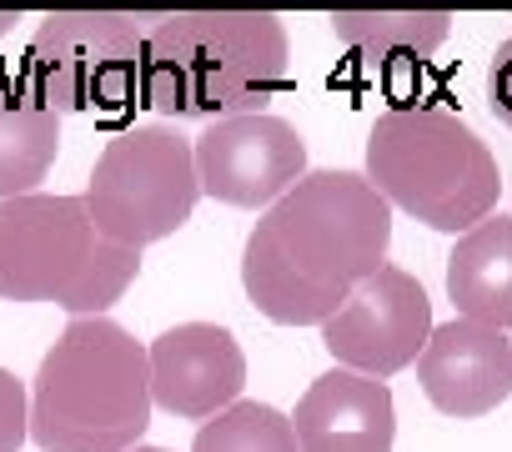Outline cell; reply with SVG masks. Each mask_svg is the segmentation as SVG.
I'll list each match as a JSON object with an SVG mask.
<instances>
[{
  "label": "cell",
  "instance_id": "obj_1",
  "mask_svg": "<svg viewBox=\"0 0 512 452\" xmlns=\"http://www.w3.org/2000/svg\"><path fill=\"white\" fill-rule=\"evenodd\" d=\"M392 206L362 171H307L241 247V287L277 327H322L387 267Z\"/></svg>",
  "mask_w": 512,
  "mask_h": 452
},
{
  "label": "cell",
  "instance_id": "obj_2",
  "mask_svg": "<svg viewBox=\"0 0 512 452\" xmlns=\"http://www.w3.org/2000/svg\"><path fill=\"white\" fill-rule=\"evenodd\" d=\"M287 26L272 11L156 16L141 106L171 121H226L267 111L287 91Z\"/></svg>",
  "mask_w": 512,
  "mask_h": 452
},
{
  "label": "cell",
  "instance_id": "obj_3",
  "mask_svg": "<svg viewBox=\"0 0 512 452\" xmlns=\"http://www.w3.org/2000/svg\"><path fill=\"white\" fill-rule=\"evenodd\" d=\"M146 347L111 317H71L31 382L41 452H131L151 427Z\"/></svg>",
  "mask_w": 512,
  "mask_h": 452
},
{
  "label": "cell",
  "instance_id": "obj_4",
  "mask_svg": "<svg viewBox=\"0 0 512 452\" xmlns=\"http://www.w3.org/2000/svg\"><path fill=\"white\" fill-rule=\"evenodd\" d=\"M377 196L432 232H472L492 216L502 176L487 141L442 106H397L367 131V171Z\"/></svg>",
  "mask_w": 512,
  "mask_h": 452
},
{
  "label": "cell",
  "instance_id": "obj_5",
  "mask_svg": "<svg viewBox=\"0 0 512 452\" xmlns=\"http://www.w3.org/2000/svg\"><path fill=\"white\" fill-rule=\"evenodd\" d=\"M141 272V252L96 232L81 196H6L0 201V297L51 302L71 317H106Z\"/></svg>",
  "mask_w": 512,
  "mask_h": 452
},
{
  "label": "cell",
  "instance_id": "obj_6",
  "mask_svg": "<svg viewBox=\"0 0 512 452\" xmlns=\"http://www.w3.org/2000/svg\"><path fill=\"white\" fill-rule=\"evenodd\" d=\"M151 31L156 16L56 11L36 26L21 76L56 116H121L141 106Z\"/></svg>",
  "mask_w": 512,
  "mask_h": 452
},
{
  "label": "cell",
  "instance_id": "obj_7",
  "mask_svg": "<svg viewBox=\"0 0 512 452\" xmlns=\"http://www.w3.org/2000/svg\"><path fill=\"white\" fill-rule=\"evenodd\" d=\"M96 232L116 247H151L191 221L201 201L196 151L166 126H131L106 141L81 191Z\"/></svg>",
  "mask_w": 512,
  "mask_h": 452
},
{
  "label": "cell",
  "instance_id": "obj_8",
  "mask_svg": "<svg viewBox=\"0 0 512 452\" xmlns=\"http://www.w3.org/2000/svg\"><path fill=\"white\" fill-rule=\"evenodd\" d=\"M432 337V302L427 287L402 272L382 267L372 272L327 322H322V347L337 357V367L362 372V377H392L422 357Z\"/></svg>",
  "mask_w": 512,
  "mask_h": 452
},
{
  "label": "cell",
  "instance_id": "obj_9",
  "mask_svg": "<svg viewBox=\"0 0 512 452\" xmlns=\"http://www.w3.org/2000/svg\"><path fill=\"white\" fill-rule=\"evenodd\" d=\"M196 176L201 196H216L226 206H272L307 176V141L292 121L272 111L226 116L211 121L196 141Z\"/></svg>",
  "mask_w": 512,
  "mask_h": 452
},
{
  "label": "cell",
  "instance_id": "obj_10",
  "mask_svg": "<svg viewBox=\"0 0 512 452\" xmlns=\"http://www.w3.org/2000/svg\"><path fill=\"white\" fill-rule=\"evenodd\" d=\"M146 362H151V402L166 407L171 417L206 422V417L226 412L231 402H241L246 352L216 322L166 327L146 347Z\"/></svg>",
  "mask_w": 512,
  "mask_h": 452
},
{
  "label": "cell",
  "instance_id": "obj_11",
  "mask_svg": "<svg viewBox=\"0 0 512 452\" xmlns=\"http://www.w3.org/2000/svg\"><path fill=\"white\" fill-rule=\"evenodd\" d=\"M417 382L442 417H457V422L487 417L512 392V342L497 327L452 317L432 327L417 357Z\"/></svg>",
  "mask_w": 512,
  "mask_h": 452
},
{
  "label": "cell",
  "instance_id": "obj_12",
  "mask_svg": "<svg viewBox=\"0 0 512 452\" xmlns=\"http://www.w3.org/2000/svg\"><path fill=\"white\" fill-rule=\"evenodd\" d=\"M292 432L302 452H392L397 442L392 387L382 377L332 367L302 392Z\"/></svg>",
  "mask_w": 512,
  "mask_h": 452
},
{
  "label": "cell",
  "instance_id": "obj_13",
  "mask_svg": "<svg viewBox=\"0 0 512 452\" xmlns=\"http://www.w3.org/2000/svg\"><path fill=\"white\" fill-rule=\"evenodd\" d=\"M332 31L377 76L407 81L442 51V41L452 36V16L447 11H337Z\"/></svg>",
  "mask_w": 512,
  "mask_h": 452
},
{
  "label": "cell",
  "instance_id": "obj_14",
  "mask_svg": "<svg viewBox=\"0 0 512 452\" xmlns=\"http://www.w3.org/2000/svg\"><path fill=\"white\" fill-rule=\"evenodd\" d=\"M447 297L467 322L512 327V216H487L447 257Z\"/></svg>",
  "mask_w": 512,
  "mask_h": 452
},
{
  "label": "cell",
  "instance_id": "obj_15",
  "mask_svg": "<svg viewBox=\"0 0 512 452\" xmlns=\"http://www.w3.org/2000/svg\"><path fill=\"white\" fill-rule=\"evenodd\" d=\"M61 151V116L26 86V76L0 71V201L26 196L46 181Z\"/></svg>",
  "mask_w": 512,
  "mask_h": 452
},
{
  "label": "cell",
  "instance_id": "obj_16",
  "mask_svg": "<svg viewBox=\"0 0 512 452\" xmlns=\"http://www.w3.org/2000/svg\"><path fill=\"white\" fill-rule=\"evenodd\" d=\"M191 452H302L292 417L267 402H231L196 427Z\"/></svg>",
  "mask_w": 512,
  "mask_h": 452
},
{
  "label": "cell",
  "instance_id": "obj_17",
  "mask_svg": "<svg viewBox=\"0 0 512 452\" xmlns=\"http://www.w3.org/2000/svg\"><path fill=\"white\" fill-rule=\"evenodd\" d=\"M31 437V397L16 372L0 367V452H21Z\"/></svg>",
  "mask_w": 512,
  "mask_h": 452
},
{
  "label": "cell",
  "instance_id": "obj_18",
  "mask_svg": "<svg viewBox=\"0 0 512 452\" xmlns=\"http://www.w3.org/2000/svg\"><path fill=\"white\" fill-rule=\"evenodd\" d=\"M487 106L502 126H512V36L497 46V56L487 66Z\"/></svg>",
  "mask_w": 512,
  "mask_h": 452
},
{
  "label": "cell",
  "instance_id": "obj_19",
  "mask_svg": "<svg viewBox=\"0 0 512 452\" xmlns=\"http://www.w3.org/2000/svg\"><path fill=\"white\" fill-rule=\"evenodd\" d=\"M16 21H21L16 11H0V36H11V31H16Z\"/></svg>",
  "mask_w": 512,
  "mask_h": 452
},
{
  "label": "cell",
  "instance_id": "obj_20",
  "mask_svg": "<svg viewBox=\"0 0 512 452\" xmlns=\"http://www.w3.org/2000/svg\"><path fill=\"white\" fill-rule=\"evenodd\" d=\"M131 452H171V447H131Z\"/></svg>",
  "mask_w": 512,
  "mask_h": 452
},
{
  "label": "cell",
  "instance_id": "obj_21",
  "mask_svg": "<svg viewBox=\"0 0 512 452\" xmlns=\"http://www.w3.org/2000/svg\"><path fill=\"white\" fill-rule=\"evenodd\" d=\"M507 342H512V337H507Z\"/></svg>",
  "mask_w": 512,
  "mask_h": 452
}]
</instances>
